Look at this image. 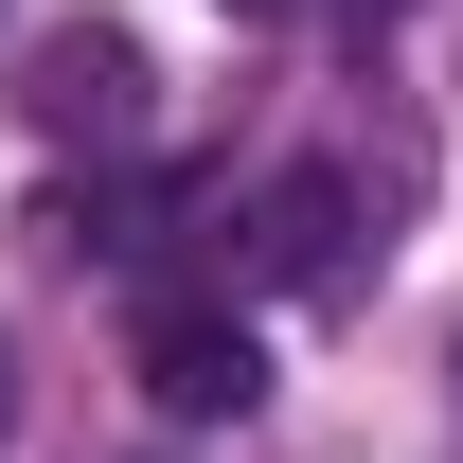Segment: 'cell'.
<instances>
[{"instance_id":"obj_4","label":"cell","mask_w":463,"mask_h":463,"mask_svg":"<svg viewBox=\"0 0 463 463\" xmlns=\"http://www.w3.org/2000/svg\"><path fill=\"white\" fill-rule=\"evenodd\" d=\"M232 18H286V0H232Z\"/></svg>"},{"instance_id":"obj_6","label":"cell","mask_w":463,"mask_h":463,"mask_svg":"<svg viewBox=\"0 0 463 463\" xmlns=\"http://www.w3.org/2000/svg\"><path fill=\"white\" fill-rule=\"evenodd\" d=\"M0 428H18V374H0Z\"/></svg>"},{"instance_id":"obj_3","label":"cell","mask_w":463,"mask_h":463,"mask_svg":"<svg viewBox=\"0 0 463 463\" xmlns=\"http://www.w3.org/2000/svg\"><path fill=\"white\" fill-rule=\"evenodd\" d=\"M339 214H356V196H339L321 161H286V178H268V214H250V250H268V286H339Z\"/></svg>"},{"instance_id":"obj_2","label":"cell","mask_w":463,"mask_h":463,"mask_svg":"<svg viewBox=\"0 0 463 463\" xmlns=\"http://www.w3.org/2000/svg\"><path fill=\"white\" fill-rule=\"evenodd\" d=\"M18 108L54 125V143H143V54L90 18V36H54V54H36V90H18Z\"/></svg>"},{"instance_id":"obj_1","label":"cell","mask_w":463,"mask_h":463,"mask_svg":"<svg viewBox=\"0 0 463 463\" xmlns=\"http://www.w3.org/2000/svg\"><path fill=\"white\" fill-rule=\"evenodd\" d=\"M143 392H161L178 428H232V410L268 392V339H250L232 303H143Z\"/></svg>"},{"instance_id":"obj_5","label":"cell","mask_w":463,"mask_h":463,"mask_svg":"<svg viewBox=\"0 0 463 463\" xmlns=\"http://www.w3.org/2000/svg\"><path fill=\"white\" fill-rule=\"evenodd\" d=\"M356 18H410V0H356Z\"/></svg>"}]
</instances>
